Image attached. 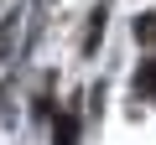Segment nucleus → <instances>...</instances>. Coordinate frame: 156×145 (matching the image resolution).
I'll return each instance as SVG.
<instances>
[{
    "label": "nucleus",
    "mask_w": 156,
    "mask_h": 145,
    "mask_svg": "<svg viewBox=\"0 0 156 145\" xmlns=\"http://www.w3.org/2000/svg\"><path fill=\"white\" fill-rule=\"evenodd\" d=\"M135 88H140L146 99H156V62H146V67H140V78H135Z\"/></svg>",
    "instance_id": "1"
},
{
    "label": "nucleus",
    "mask_w": 156,
    "mask_h": 145,
    "mask_svg": "<svg viewBox=\"0 0 156 145\" xmlns=\"http://www.w3.org/2000/svg\"><path fill=\"white\" fill-rule=\"evenodd\" d=\"M135 36H140V42H151V47H156V16H140V21H135Z\"/></svg>",
    "instance_id": "2"
}]
</instances>
